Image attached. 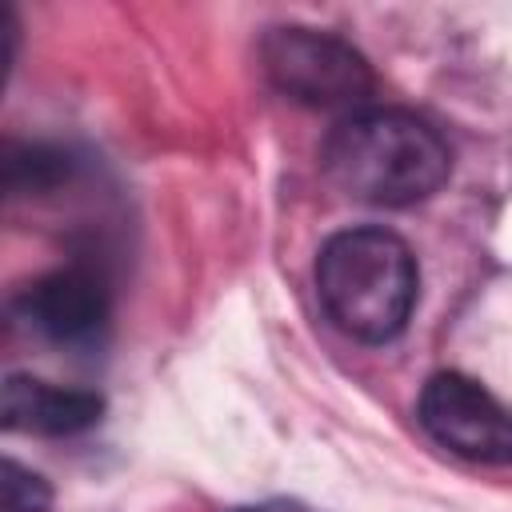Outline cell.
Wrapping results in <instances>:
<instances>
[{"label":"cell","mask_w":512,"mask_h":512,"mask_svg":"<svg viewBox=\"0 0 512 512\" xmlns=\"http://www.w3.org/2000/svg\"><path fill=\"white\" fill-rule=\"evenodd\" d=\"M320 168L352 200L408 208L444 188L452 152L428 120L368 104L332 124L320 144Z\"/></svg>","instance_id":"6da1fadb"},{"label":"cell","mask_w":512,"mask_h":512,"mask_svg":"<svg viewBox=\"0 0 512 512\" xmlns=\"http://www.w3.org/2000/svg\"><path fill=\"white\" fill-rule=\"evenodd\" d=\"M420 268L412 248L388 228H344L316 256V296L324 316L360 344L396 340L416 308Z\"/></svg>","instance_id":"7a4b0ae2"},{"label":"cell","mask_w":512,"mask_h":512,"mask_svg":"<svg viewBox=\"0 0 512 512\" xmlns=\"http://www.w3.org/2000/svg\"><path fill=\"white\" fill-rule=\"evenodd\" d=\"M260 64L284 100L320 112H360L376 92L368 60L348 40L304 24L268 28L260 36Z\"/></svg>","instance_id":"3957f363"},{"label":"cell","mask_w":512,"mask_h":512,"mask_svg":"<svg viewBox=\"0 0 512 512\" xmlns=\"http://www.w3.org/2000/svg\"><path fill=\"white\" fill-rule=\"evenodd\" d=\"M416 420L452 456L512 464V412L464 372H436L420 392Z\"/></svg>","instance_id":"277c9868"},{"label":"cell","mask_w":512,"mask_h":512,"mask_svg":"<svg viewBox=\"0 0 512 512\" xmlns=\"http://www.w3.org/2000/svg\"><path fill=\"white\" fill-rule=\"evenodd\" d=\"M12 308L32 332L60 344H76L104 328L108 292H104V280L88 268H56L32 280Z\"/></svg>","instance_id":"5b68a950"},{"label":"cell","mask_w":512,"mask_h":512,"mask_svg":"<svg viewBox=\"0 0 512 512\" xmlns=\"http://www.w3.org/2000/svg\"><path fill=\"white\" fill-rule=\"evenodd\" d=\"M104 416V400L88 388H60L24 372H12L0 392V420L8 432L28 436H76Z\"/></svg>","instance_id":"8992f818"},{"label":"cell","mask_w":512,"mask_h":512,"mask_svg":"<svg viewBox=\"0 0 512 512\" xmlns=\"http://www.w3.org/2000/svg\"><path fill=\"white\" fill-rule=\"evenodd\" d=\"M72 176L68 152L52 144H8L4 148V188L8 196H40Z\"/></svg>","instance_id":"52a82bcc"},{"label":"cell","mask_w":512,"mask_h":512,"mask_svg":"<svg viewBox=\"0 0 512 512\" xmlns=\"http://www.w3.org/2000/svg\"><path fill=\"white\" fill-rule=\"evenodd\" d=\"M52 508V488L40 472L4 460L0 472V512H48Z\"/></svg>","instance_id":"ba28073f"},{"label":"cell","mask_w":512,"mask_h":512,"mask_svg":"<svg viewBox=\"0 0 512 512\" xmlns=\"http://www.w3.org/2000/svg\"><path fill=\"white\" fill-rule=\"evenodd\" d=\"M232 512H308V508L296 504V500H264V504H244V508H232Z\"/></svg>","instance_id":"9c48e42d"}]
</instances>
